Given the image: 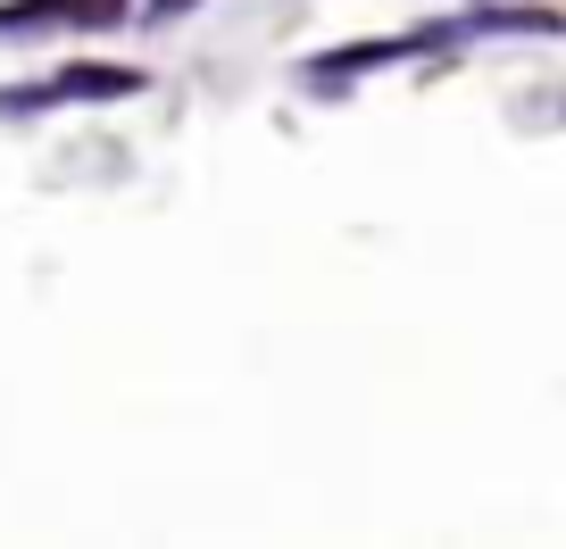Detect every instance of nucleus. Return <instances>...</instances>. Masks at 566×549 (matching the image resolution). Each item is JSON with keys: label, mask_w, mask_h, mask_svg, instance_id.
I'll return each mask as SVG.
<instances>
[{"label": "nucleus", "mask_w": 566, "mask_h": 549, "mask_svg": "<svg viewBox=\"0 0 566 549\" xmlns=\"http://www.w3.org/2000/svg\"><path fill=\"white\" fill-rule=\"evenodd\" d=\"M142 92L134 67H67L59 84H34V92H0V117H18V108H51V101H125Z\"/></svg>", "instance_id": "f257e3e1"}, {"label": "nucleus", "mask_w": 566, "mask_h": 549, "mask_svg": "<svg viewBox=\"0 0 566 549\" xmlns=\"http://www.w3.org/2000/svg\"><path fill=\"white\" fill-rule=\"evenodd\" d=\"M125 0H67V25H117Z\"/></svg>", "instance_id": "f03ea898"}, {"label": "nucleus", "mask_w": 566, "mask_h": 549, "mask_svg": "<svg viewBox=\"0 0 566 549\" xmlns=\"http://www.w3.org/2000/svg\"><path fill=\"white\" fill-rule=\"evenodd\" d=\"M150 9H159V18H176V9H200V0H150Z\"/></svg>", "instance_id": "7ed1b4c3"}]
</instances>
